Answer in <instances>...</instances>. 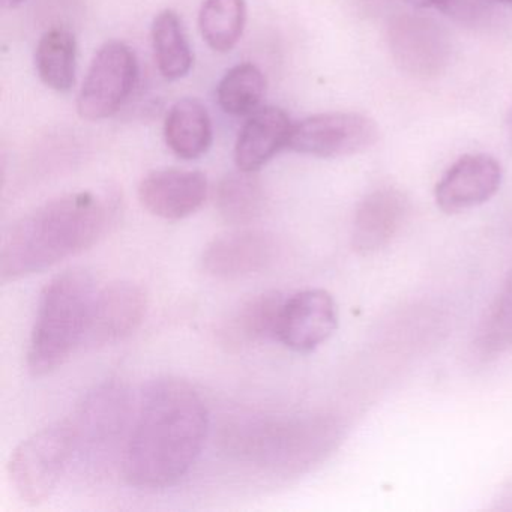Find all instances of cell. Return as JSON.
<instances>
[{"label": "cell", "mask_w": 512, "mask_h": 512, "mask_svg": "<svg viewBox=\"0 0 512 512\" xmlns=\"http://www.w3.org/2000/svg\"><path fill=\"white\" fill-rule=\"evenodd\" d=\"M26 0H2V5L8 10H14V8L20 7L25 4Z\"/></svg>", "instance_id": "484cf974"}, {"label": "cell", "mask_w": 512, "mask_h": 512, "mask_svg": "<svg viewBox=\"0 0 512 512\" xmlns=\"http://www.w3.org/2000/svg\"><path fill=\"white\" fill-rule=\"evenodd\" d=\"M139 79L136 55L127 44L110 41L92 59L77 98V112L86 121L115 115L133 94Z\"/></svg>", "instance_id": "52a82bcc"}, {"label": "cell", "mask_w": 512, "mask_h": 512, "mask_svg": "<svg viewBox=\"0 0 512 512\" xmlns=\"http://www.w3.org/2000/svg\"><path fill=\"white\" fill-rule=\"evenodd\" d=\"M208 430V407L193 385L176 377L149 382L122 455L128 484L139 490L178 484L199 460Z\"/></svg>", "instance_id": "6da1fadb"}, {"label": "cell", "mask_w": 512, "mask_h": 512, "mask_svg": "<svg viewBox=\"0 0 512 512\" xmlns=\"http://www.w3.org/2000/svg\"><path fill=\"white\" fill-rule=\"evenodd\" d=\"M274 235L241 229L218 236L203 251V269L221 280H238L266 271L277 260Z\"/></svg>", "instance_id": "7c38bea8"}, {"label": "cell", "mask_w": 512, "mask_h": 512, "mask_svg": "<svg viewBox=\"0 0 512 512\" xmlns=\"http://www.w3.org/2000/svg\"><path fill=\"white\" fill-rule=\"evenodd\" d=\"M502 167L490 155H464L437 184L434 197L446 214H460L484 205L499 191Z\"/></svg>", "instance_id": "4fadbf2b"}, {"label": "cell", "mask_w": 512, "mask_h": 512, "mask_svg": "<svg viewBox=\"0 0 512 512\" xmlns=\"http://www.w3.org/2000/svg\"><path fill=\"white\" fill-rule=\"evenodd\" d=\"M494 2H500V4L512 5V0H494Z\"/></svg>", "instance_id": "83f0119b"}, {"label": "cell", "mask_w": 512, "mask_h": 512, "mask_svg": "<svg viewBox=\"0 0 512 512\" xmlns=\"http://www.w3.org/2000/svg\"><path fill=\"white\" fill-rule=\"evenodd\" d=\"M206 197L208 179L196 170H155L139 185L143 208L161 220L179 221L196 214Z\"/></svg>", "instance_id": "5bb4252c"}, {"label": "cell", "mask_w": 512, "mask_h": 512, "mask_svg": "<svg viewBox=\"0 0 512 512\" xmlns=\"http://www.w3.org/2000/svg\"><path fill=\"white\" fill-rule=\"evenodd\" d=\"M377 139V125L367 116L322 113L293 124L289 148L311 157L340 158L367 151Z\"/></svg>", "instance_id": "ba28073f"}, {"label": "cell", "mask_w": 512, "mask_h": 512, "mask_svg": "<svg viewBox=\"0 0 512 512\" xmlns=\"http://www.w3.org/2000/svg\"><path fill=\"white\" fill-rule=\"evenodd\" d=\"M164 139L182 160H197L212 145V121L208 109L196 98H182L170 107L164 122Z\"/></svg>", "instance_id": "e0dca14e"}, {"label": "cell", "mask_w": 512, "mask_h": 512, "mask_svg": "<svg viewBox=\"0 0 512 512\" xmlns=\"http://www.w3.org/2000/svg\"><path fill=\"white\" fill-rule=\"evenodd\" d=\"M245 23V0H205L200 8V34L215 52H230L241 40Z\"/></svg>", "instance_id": "7402d4cb"}, {"label": "cell", "mask_w": 512, "mask_h": 512, "mask_svg": "<svg viewBox=\"0 0 512 512\" xmlns=\"http://www.w3.org/2000/svg\"><path fill=\"white\" fill-rule=\"evenodd\" d=\"M284 296L280 292H265L247 299L233 311L223 326V338L230 346L277 341L278 319Z\"/></svg>", "instance_id": "ac0fdd59"}, {"label": "cell", "mask_w": 512, "mask_h": 512, "mask_svg": "<svg viewBox=\"0 0 512 512\" xmlns=\"http://www.w3.org/2000/svg\"><path fill=\"white\" fill-rule=\"evenodd\" d=\"M506 128H508L509 142H511L512 145V109L511 112H509L508 121H506Z\"/></svg>", "instance_id": "4316f807"}, {"label": "cell", "mask_w": 512, "mask_h": 512, "mask_svg": "<svg viewBox=\"0 0 512 512\" xmlns=\"http://www.w3.org/2000/svg\"><path fill=\"white\" fill-rule=\"evenodd\" d=\"M343 425L334 416L247 422L230 436L233 448L257 466L299 473L325 460L341 442Z\"/></svg>", "instance_id": "277c9868"}, {"label": "cell", "mask_w": 512, "mask_h": 512, "mask_svg": "<svg viewBox=\"0 0 512 512\" xmlns=\"http://www.w3.org/2000/svg\"><path fill=\"white\" fill-rule=\"evenodd\" d=\"M416 8H436L461 23H476L487 14L490 0H407Z\"/></svg>", "instance_id": "d4e9b609"}, {"label": "cell", "mask_w": 512, "mask_h": 512, "mask_svg": "<svg viewBox=\"0 0 512 512\" xmlns=\"http://www.w3.org/2000/svg\"><path fill=\"white\" fill-rule=\"evenodd\" d=\"M131 418V397L118 382L104 383L89 392L70 421L76 431L77 458L97 463L119 448Z\"/></svg>", "instance_id": "8992f818"}, {"label": "cell", "mask_w": 512, "mask_h": 512, "mask_svg": "<svg viewBox=\"0 0 512 512\" xmlns=\"http://www.w3.org/2000/svg\"><path fill=\"white\" fill-rule=\"evenodd\" d=\"M112 194L79 191L56 197L8 230L0 250V278L10 283L89 250L118 220Z\"/></svg>", "instance_id": "7a4b0ae2"}, {"label": "cell", "mask_w": 512, "mask_h": 512, "mask_svg": "<svg viewBox=\"0 0 512 512\" xmlns=\"http://www.w3.org/2000/svg\"><path fill=\"white\" fill-rule=\"evenodd\" d=\"M35 68L41 82L56 92H68L76 83L77 41L67 29L53 28L38 41Z\"/></svg>", "instance_id": "d6986e66"}, {"label": "cell", "mask_w": 512, "mask_h": 512, "mask_svg": "<svg viewBox=\"0 0 512 512\" xmlns=\"http://www.w3.org/2000/svg\"><path fill=\"white\" fill-rule=\"evenodd\" d=\"M77 458L76 431L70 418L41 428L23 440L8 463L17 496L29 505L49 500Z\"/></svg>", "instance_id": "5b68a950"}, {"label": "cell", "mask_w": 512, "mask_h": 512, "mask_svg": "<svg viewBox=\"0 0 512 512\" xmlns=\"http://www.w3.org/2000/svg\"><path fill=\"white\" fill-rule=\"evenodd\" d=\"M97 290L94 277L82 268L61 272L46 284L29 341L28 368L34 376L58 370L85 344Z\"/></svg>", "instance_id": "3957f363"}, {"label": "cell", "mask_w": 512, "mask_h": 512, "mask_svg": "<svg viewBox=\"0 0 512 512\" xmlns=\"http://www.w3.org/2000/svg\"><path fill=\"white\" fill-rule=\"evenodd\" d=\"M293 124L278 107H262L251 113L239 131L235 145V163L242 172L256 173L275 155L289 148Z\"/></svg>", "instance_id": "2e32d148"}, {"label": "cell", "mask_w": 512, "mask_h": 512, "mask_svg": "<svg viewBox=\"0 0 512 512\" xmlns=\"http://www.w3.org/2000/svg\"><path fill=\"white\" fill-rule=\"evenodd\" d=\"M475 341L482 355L494 356L512 350V271L481 320Z\"/></svg>", "instance_id": "cb8c5ba5"}, {"label": "cell", "mask_w": 512, "mask_h": 512, "mask_svg": "<svg viewBox=\"0 0 512 512\" xmlns=\"http://www.w3.org/2000/svg\"><path fill=\"white\" fill-rule=\"evenodd\" d=\"M265 206V190L256 173L238 170L218 185L217 209L226 223L247 226L262 217Z\"/></svg>", "instance_id": "44dd1931"}, {"label": "cell", "mask_w": 512, "mask_h": 512, "mask_svg": "<svg viewBox=\"0 0 512 512\" xmlns=\"http://www.w3.org/2000/svg\"><path fill=\"white\" fill-rule=\"evenodd\" d=\"M388 44L398 67L421 79L442 73L451 50L445 31L436 22L412 14L391 20Z\"/></svg>", "instance_id": "30bf717a"}, {"label": "cell", "mask_w": 512, "mask_h": 512, "mask_svg": "<svg viewBox=\"0 0 512 512\" xmlns=\"http://www.w3.org/2000/svg\"><path fill=\"white\" fill-rule=\"evenodd\" d=\"M266 94V79L254 64L230 68L217 86V100L224 113L245 116L259 110Z\"/></svg>", "instance_id": "603a6c76"}, {"label": "cell", "mask_w": 512, "mask_h": 512, "mask_svg": "<svg viewBox=\"0 0 512 512\" xmlns=\"http://www.w3.org/2000/svg\"><path fill=\"white\" fill-rule=\"evenodd\" d=\"M409 217V200L395 188L368 194L353 220L352 244L358 253L373 254L391 244Z\"/></svg>", "instance_id": "9a60e30c"}, {"label": "cell", "mask_w": 512, "mask_h": 512, "mask_svg": "<svg viewBox=\"0 0 512 512\" xmlns=\"http://www.w3.org/2000/svg\"><path fill=\"white\" fill-rule=\"evenodd\" d=\"M155 61L164 79H184L193 67L194 56L178 14L164 10L152 23Z\"/></svg>", "instance_id": "ffe728a7"}, {"label": "cell", "mask_w": 512, "mask_h": 512, "mask_svg": "<svg viewBox=\"0 0 512 512\" xmlns=\"http://www.w3.org/2000/svg\"><path fill=\"white\" fill-rule=\"evenodd\" d=\"M338 310L331 293L307 289L284 296L277 341L296 353L319 349L337 331Z\"/></svg>", "instance_id": "9c48e42d"}, {"label": "cell", "mask_w": 512, "mask_h": 512, "mask_svg": "<svg viewBox=\"0 0 512 512\" xmlns=\"http://www.w3.org/2000/svg\"><path fill=\"white\" fill-rule=\"evenodd\" d=\"M148 310V296L133 281H115L97 290L85 344L104 347L124 341L139 329Z\"/></svg>", "instance_id": "8fae6325"}]
</instances>
